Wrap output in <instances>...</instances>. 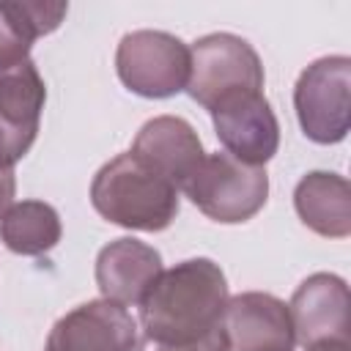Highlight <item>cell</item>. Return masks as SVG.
Instances as JSON below:
<instances>
[{"label": "cell", "instance_id": "cell-1", "mask_svg": "<svg viewBox=\"0 0 351 351\" xmlns=\"http://www.w3.org/2000/svg\"><path fill=\"white\" fill-rule=\"evenodd\" d=\"M228 299L225 274L208 258H189L162 269L140 302L143 337L167 346L195 343L222 326Z\"/></svg>", "mask_w": 351, "mask_h": 351}, {"label": "cell", "instance_id": "cell-2", "mask_svg": "<svg viewBox=\"0 0 351 351\" xmlns=\"http://www.w3.org/2000/svg\"><path fill=\"white\" fill-rule=\"evenodd\" d=\"M90 203L112 225L156 233L176 219L178 189L126 151L99 167L90 184Z\"/></svg>", "mask_w": 351, "mask_h": 351}, {"label": "cell", "instance_id": "cell-3", "mask_svg": "<svg viewBox=\"0 0 351 351\" xmlns=\"http://www.w3.org/2000/svg\"><path fill=\"white\" fill-rule=\"evenodd\" d=\"M181 189L208 219L239 225L266 206L269 176L266 167L244 165L228 151H217L203 156Z\"/></svg>", "mask_w": 351, "mask_h": 351}, {"label": "cell", "instance_id": "cell-4", "mask_svg": "<svg viewBox=\"0 0 351 351\" xmlns=\"http://www.w3.org/2000/svg\"><path fill=\"white\" fill-rule=\"evenodd\" d=\"M263 90V63L250 41L233 33H208L189 49L186 93L208 112L233 93Z\"/></svg>", "mask_w": 351, "mask_h": 351}, {"label": "cell", "instance_id": "cell-5", "mask_svg": "<svg viewBox=\"0 0 351 351\" xmlns=\"http://www.w3.org/2000/svg\"><path fill=\"white\" fill-rule=\"evenodd\" d=\"M293 107L302 132L321 145L346 140L351 126V60L329 55L313 60L296 80Z\"/></svg>", "mask_w": 351, "mask_h": 351}, {"label": "cell", "instance_id": "cell-6", "mask_svg": "<svg viewBox=\"0 0 351 351\" xmlns=\"http://www.w3.org/2000/svg\"><path fill=\"white\" fill-rule=\"evenodd\" d=\"M121 82L145 99H170L186 90L189 47L165 30H132L115 52Z\"/></svg>", "mask_w": 351, "mask_h": 351}, {"label": "cell", "instance_id": "cell-7", "mask_svg": "<svg viewBox=\"0 0 351 351\" xmlns=\"http://www.w3.org/2000/svg\"><path fill=\"white\" fill-rule=\"evenodd\" d=\"M211 121L225 151L244 165L263 167L280 148V123L263 90L222 99L211 110Z\"/></svg>", "mask_w": 351, "mask_h": 351}, {"label": "cell", "instance_id": "cell-8", "mask_svg": "<svg viewBox=\"0 0 351 351\" xmlns=\"http://www.w3.org/2000/svg\"><path fill=\"white\" fill-rule=\"evenodd\" d=\"M47 85L27 58L0 71V167H14L36 143Z\"/></svg>", "mask_w": 351, "mask_h": 351}, {"label": "cell", "instance_id": "cell-9", "mask_svg": "<svg viewBox=\"0 0 351 351\" xmlns=\"http://www.w3.org/2000/svg\"><path fill=\"white\" fill-rule=\"evenodd\" d=\"M137 321L132 313L107 299H90L49 329L44 351H134Z\"/></svg>", "mask_w": 351, "mask_h": 351}, {"label": "cell", "instance_id": "cell-10", "mask_svg": "<svg viewBox=\"0 0 351 351\" xmlns=\"http://www.w3.org/2000/svg\"><path fill=\"white\" fill-rule=\"evenodd\" d=\"M222 329L230 351H293L296 346L288 304L263 291L230 296Z\"/></svg>", "mask_w": 351, "mask_h": 351}, {"label": "cell", "instance_id": "cell-11", "mask_svg": "<svg viewBox=\"0 0 351 351\" xmlns=\"http://www.w3.org/2000/svg\"><path fill=\"white\" fill-rule=\"evenodd\" d=\"M288 315L296 343L348 340V285L337 274L315 271L291 296Z\"/></svg>", "mask_w": 351, "mask_h": 351}, {"label": "cell", "instance_id": "cell-12", "mask_svg": "<svg viewBox=\"0 0 351 351\" xmlns=\"http://www.w3.org/2000/svg\"><path fill=\"white\" fill-rule=\"evenodd\" d=\"M145 167L167 178L176 189L186 184V178L197 170L206 151L189 121L178 115H156L145 121L132 143V151Z\"/></svg>", "mask_w": 351, "mask_h": 351}, {"label": "cell", "instance_id": "cell-13", "mask_svg": "<svg viewBox=\"0 0 351 351\" xmlns=\"http://www.w3.org/2000/svg\"><path fill=\"white\" fill-rule=\"evenodd\" d=\"M162 274V255L132 236L115 239L99 250L96 258V285L101 299L121 307H140L156 277Z\"/></svg>", "mask_w": 351, "mask_h": 351}, {"label": "cell", "instance_id": "cell-14", "mask_svg": "<svg viewBox=\"0 0 351 351\" xmlns=\"http://www.w3.org/2000/svg\"><path fill=\"white\" fill-rule=\"evenodd\" d=\"M293 206L299 219L324 239L351 233V186L340 173H307L293 189Z\"/></svg>", "mask_w": 351, "mask_h": 351}, {"label": "cell", "instance_id": "cell-15", "mask_svg": "<svg viewBox=\"0 0 351 351\" xmlns=\"http://www.w3.org/2000/svg\"><path fill=\"white\" fill-rule=\"evenodd\" d=\"M66 3H0V71L27 60L36 38L60 27Z\"/></svg>", "mask_w": 351, "mask_h": 351}, {"label": "cell", "instance_id": "cell-16", "mask_svg": "<svg viewBox=\"0 0 351 351\" xmlns=\"http://www.w3.org/2000/svg\"><path fill=\"white\" fill-rule=\"evenodd\" d=\"M60 217L44 200L11 203L0 217V239L16 255H44L60 241Z\"/></svg>", "mask_w": 351, "mask_h": 351}, {"label": "cell", "instance_id": "cell-17", "mask_svg": "<svg viewBox=\"0 0 351 351\" xmlns=\"http://www.w3.org/2000/svg\"><path fill=\"white\" fill-rule=\"evenodd\" d=\"M134 351H230V343H228V335L225 329H214L208 332L206 337L195 340V343H181V346H167V343H154V340H140L134 346Z\"/></svg>", "mask_w": 351, "mask_h": 351}, {"label": "cell", "instance_id": "cell-18", "mask_svg": "<svg viewBox=\"0 0 351 351\" xmlns=\"http://www.w3.org/2000/svg\"><path fill=\"white\" fill-rule=\"evenodd\" d=\"M14 192H16V178H14V167H0V217L8 211V206L14 203Z\"/></svg>", "mask_w": 351, "mask_h": 351}, {"label": "cell", "instance_id": "cell-19", "mask_svg": "<svg viewBox=\"0 0 351 351\" xmlns=\"http://www.w3.org/2000/svg\"><path fill=\"white\" fill-rule=\"evenodd\" d=\"M304 351H348V340H321V343L304 346Z\"/></svg>", "mask_w": 351, "mask_h": 351}]
</instances>
